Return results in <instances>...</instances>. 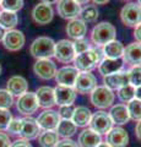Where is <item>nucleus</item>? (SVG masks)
Returning a JSON list of instances; mask_svg holds the SVG:
<instances>
[{
    "label": "nucleus",
    "instance_id": "nucleus-46",
    "mask_svg": "<svg viewBox=\"0 0 141 147\" xmlns=\"http://www.w3.org/2000/svg\"><path fill=\"white\" fill-rule=\"evenodd\" d=\"M135 135L138 137V140L141 141V120L136 123V126H135Z\"/></svg>",
    "mask_w": 141,
    "mask_h": 147
},
{
    "label": "nucleus",
    "instance_id": "nucleus-22",
    "mask_svg": "<svg viewBox=\"0 0 141 147\" xmlns=\"http://www.w3.org/2000/svg\"><path fill=\"white\" fill-rule=\"evenodd\" d=\"M6 90L10 92L12 96L20 97V96H22L28 91V82H27V80L24 76H20V75L11 76L10 79L7 80Z\"/></svg>",
    "mask_w": 141,
    "mask_h": 147
},
{
    "label": "nucleus",
    "instance_id": "nucleus-37",
    "mask_svg": "<svg viewBox=\"0 0 141 147\" xmlns=\"http://www.w3.org/2000/svg\"><path fill=\"white\" fill-rule=\"evenodd\" d=\"M13 104V96L7 90H0V109H9Z\"/></svg>",
    "mask_w": 141,
    "mask_h": 147
},
{
    "label": "nucleus",
    "instance_id": "nucleus-36",
    "mask_svg": "<svg viewBox=\"0 0 141 147\" xmlns=\"http://www.w3.org/2000/svg\"><path fill=\"white\" fill-rule=\"evenodd\" d=\"M129 84L134 87L141 86V65L139 66H131L129 70Z\"/></svg>",
    "mask_w": 141,
    "mask_h": 147
},
{
    "label": "nucleus",
    "instance_id": "nucleus-27",
    "mask_svg": "<svg viewBox=\"0 0 141 147\" xmlns=\"http://www.w3.org/2000/svg\"><path fill=\"white\" fill-rule=\"evenodd\" d=\"M124 53V45L119 40H112L102 47V54L107 59H120Z\"/></svg>",
    "mask_w": 141,
    "mask_h": 147
},
{
    "label": "nucleus",
    "instance_id": "nucleus-8",
    "mask_svg": "<svg viewBox=\"0 0 141 147\" xmlns=\"http://www.w3.org/2000/svg\"><path fill=\"white\" fill-rule=\"evenodd\" d=\"M97 87V80L96 76L91 71H80L76 77L74 88L76 93L80 94H87L91 93Z\"/></svg>",
    "mask_w": 141,
    "mask_h": 147
},
{
    "label": "nucleus",
    "instance_id": "nucleus-3",
    "mask_svg": "<svg viewBox=\"0 0 141 147\" xmlns=\"http://www.w3.org/2000/svg\"><path fill=\"white\" fill-rule=\"evenodd\" d=\"M102 60V53L98 49L91 48L86 52L76 55L74 59V65L79 71H91L98 66Z\"/></svg>",
    "mask_w": 141,
    "mask_h": 147
},
{
    "label": "nucleus",
    "instance_id": "nucleus-32",
    "mask_svg": "<svg viewBox=\"0 0 141 147\" xmlns=\"http://www.w3.org/2000/svg\"><path fill=\"white\" fill-rule=\"evenodd\" d=\"M76 129H77V126L72 123V120H60L55 131L59 136L64 137V139H67V137H70L75 134Z\"/></svg>",
    "mask_w": 141,
    "mask_h": 147
},
{
    "label": "nucleus",
    "instance_id": "nucleus-17",
    "mask_svg": "<svg viewBox=\"0 0 141 147\" xmlns=\"http://www.w3.org/2000/svg\"><path fill=\"white\" fill-rule=\"evenodd\" d=\"M54 96H55V104L61 105H72L76 99V91L74 87H67L58 85L54 87Z\"/></svg>",
    "mask_w": 141,
    "mask_h": 147
},
{
    "label": "nucleus",
    "instance_id": "nucleus-28",
    "mask_svg": "<svg viewBox=\"0 0 141 147\" xmlns=\"http://www.w3.org/2000/svg\"><path fill=\"white\" fill-rule=\"evenodd\" d=\"M91 118H92V112L87 107L80 105V107H76L74 109V114H72L71 120L76 126L85 127L90 124Z\"/></svg>",
    "mask_w": 141,
    "mask_h": 147
},
{
    "label": "nucleus",
    "instance_id": "nucleus-30",
    "mask_svg": "<svg viewBox=\"0 0 141 147\" xmlns=\"http://www.w3.org/2000/svg\"><path fill=\"white\" fill-rule=\"evenodd\" d=\"M38 141L42 147H55L59 142V135L55 130H43L38 136Z\"/></svg>",
    "mask_w": 141,
    "mask_h": 147
},
{
    "label": "nucleus",
    "instance_id": "nucleus-9",
    "mask_svg": "<svg viewBox=\"0 0 141 147\" xmlns=\"http://www.w3.org/2000/svg\"><path fill=\"white\" fill-rule=\"evenodd\" d=\"M38 108L39 104L34 92H26L16 100V109L19 110V113L24 114L26 117H30L31 114L36 113Z\"/></svg>",
    "mask_w": 141,
    "mask_h": 147
},
{
    "label": "nucleus",
    "instance_id": "nucleus-38",
    "mask_svg": "<svg viewBox=\"0 0 141 147\" xmlns=\"http://www.w3.org/2000/svg\"><path fill=\"white\" fill-rule=\"evenodd\" d=\"M74 43V50H75V54L79 55L81 53L86 52V50L91 49V44H90V40L86 39V38H81V39H77L75 40Z\"/></svg>",
    "mask_w": 141,
    "mask_h": 147
},
{
    "label": "nucleus",
    "instance_id": "nucleus-13",
    "mask_svg": "<svg viewBox=\"0 0 141 147\" xmlns=\"http://www.w3.org/2000/svg\"><path fill=\"white\" fill-rule=\"evenodd\" d=\"M31 15H32V18L36 24L39 26H44V25H48L49 22H52L54 17V10L52 5L39 3L32 9Z\"/></svg>",
    "mask_w": 141,
    "mask_h": 147
},
{
    "label": "nucleus",
    "instance_id": "nucleus-53",
    "mask_svg": "<svg viewBox=\"0 0 141 147\" xmlns=\"http://www.w3.org/2000/svg\"><path fill=\"white\" fill-rule=\"evenodd\" d=\"M138 4H139L140 6H141V0H138Z\"/></svg>",
    "mask_w": 141,
    "mask_h": 147
},
{
    "label": "nucleus",
    "instance_id": "nucleus-6",
    "mask_svg": "<svg viewBox=\"0 0 141 147\" xmlns=\"http://www.w3.org/2000/svg\"><path fill=\"white\" fill-rule=\"evenodd\" d=\"M76 57L74 50V43L69 39H60L55 42V48H54V58L59 63L70 64L74 61Z\"/></svg>",
    "mask_w": 141,
    "mask_h": 147
},
{
    "label": "nucleus",
    "instance_id": "nucleus-49",
    "mask_svg": "<svg viewBox=\"0 0 141 147\" xmlns=\"http://www.w3.org/2000/svg\"><path fill=\"white\" fill-rule=\"evenodd\" d=\"M59 0H40V3L43 4H48V5H53V4H57Z\"/></svg>",
    "mask_w": 141,
    "mask_h": 147
},
{
    "label": "nucleus",
    "instance_id": "nucleus-40",
    "mask_svg": "<svg viewBox=\"0 0 141 147\" xmlns=\"http://www.w3.org/2000/svg\"><path fill=\"white\" fill-rule=\"evenodd\" d=\"M74 109L72 105H61L58 110V114L61 120H71L72 114H74Z\"/></svg>",
    "mask_w": 141,
    "mask_h": 147
},
{
    "label": "nucleus",
    "instance_id": "nucleus-33",
    "mask_svg": "<svg viewBox=\"0 0 141 147\" xmlns=\"http://www.w3.org/2000/svg\"><path fill=\"white\" fill-rule=\"evenodd\" d=\"M118 98H119L121 102L128 104L130 100H133L135 98V87L130 84L120 87V88L118 90Z\"/></svg>",
    "mask_w": 141,
    "mask_h": 147
},
{
    "label": "nucleus",
    "instance_id": "nucleus-7",
    "mask_svg": "<svg viewBox=\"0 0 141 147\" xmlns=\"http://www.w3.org/2000/svg\"><path fill=\"white\" fill-rule=\"evenodd\" d=\"M90 129L93 130L94 132L102 135V134H108L109 130L113 127V121L109 114L107 112H103V110H99V112L92 114V118L90 120Z\"/></svg>",
    "mask_w": 141,
    "mask_h": 147
},
{
    "label": "nucleus",
    "instance_id": "nucleus-24",
    "mask_svg": "<svg viewBox=\"0 0 141 147\" xmlns=\"http://www.w3.org/2000/svg\"><path fill=\"white\" fill-rule=\"evenodd\" d=\"M123 70V61L120 59H107L103 58L98 64V72L104 77Z\"/></svg>",
    "mask_w": 141,
    "mask_h": 147
},
{
    "label": "nucleus",
    "instance_id": "nucleus-35",
    "mask_svg": "<svg viewBox=\"0 0 141 147\" xmlns=\"http://www.w3.org/2000/svg\"><path fill=\"white\" fill-rule=\"evenodd\" d=\"M0 6L4 11L17 12L24 7V0H1Z\"/></svg>",
    "mask_w": 141,
    "mask_h": 147
},
{
    "label": "nucleus",
    "instance_id": "nucleus-10",
    "mask_svg": "<svg viewBox=\"0 0 141 147\" xmlns=\"http://www.w3.org/2000/svg\"><path fill=\"white\" fill-rule=\"evenodd\" d=\"M1 42L4 48L9 52H19L26 43V37L19 30H11L6 31Z\"/></svg>",
    "mask_w": 141,
    "mask_h": 147
},
{
    "label": "nucleus",
    "instance_id": "nucleus-43",
    "mask_svg": "<svg viewBox=\"0 0 141 147\" xmlns=\"http://www.w3.org/2000/svg\"><path fill=\"white\" fill-rule=\"evenodd\" d=\"M11 146V141L10 137H9L6 134L0 131V147H10Z\"/></svg>",
    "mask_w": 141,
    "mask_h": 147
},
{
    "label": "nucleus",
    "instance_id": "nucleus-42",
    "mask_svg": "<svg viewBox=\"0 0 141 147\" xmlns=\"http://www.w3.org/2000/svg\"><path fill=\"white\" fill-rule=\"evenodd\" d=\"M55 147H80L79 144L74 140H70V139H64L61 141H59Z\"/></svg>",
    "mask_w": 141,
    "mask_h": 147
},
{
    "label": "nucleus",
    "instance_id": "nucleus-16",
    "mask_svg": "<svg viewBox=\"0 0 141 147\" xmlns=\"http://www.w3.org/2000/svg\"><path fill=\"white\" fill-rule=\"evenodd\" d=\"M79 70L75 67V66H63L60 69L57 70L55 74V81L58 85H61V86H67V87H74L75 85V81H76V77L79 75Z\"/></svg>",
    "mask_w": 141,
    "mask_h": 147
},
{
    "label": "nucleus",
    "instance_id": "nucleus-34",
    "mask_svg": "<svg viewBox=\"0 0 141 147\" xmlns=\"http://www.w3.org/2000/svg\"><path fill=\"white\" fill-rule=\"evenodd\" d=\"M126 108H128L130 119H133L135 121L141 120V100L134 98L126 104Z\"/></svg>",
    "mask_w": 141,
    "mask_h": 147
},
{
    "label": "nucleus",
    "instance_id": "nucleus-2",
    "mask_svg": "<svg viewBox=\"0 0 141 147\" xmlns=\"http://www.w3.org/2000/svg\"><path fill=\"white\" fill-rule=\"evenodd\" d=\"M55 42L51 37L40 36L37 37L30 45V53L33 58L38 59H51L54 57Z\"/></svg>",
    "mask_w": 141,
    "mask_h": 147
},
{
    "label": "nucleus",
    "instance_id": "nucleus-25",
    "mask_svg": "<svg viewBox=\"0 0 141 147\" xmlns=\"http://www.w3.org/2000/svg\"><path fill=\"white\" fill-rule=\"evenodd\" d=\"M108 114H109V117H111L113 124H117V125H124V124H126L130 120L128 108L123 103L113 105Z\"/></svg>",
    "mask_w": 141,
    "mask_h": 147
},
{
    "label": "nucleus",
    "instance_id": "nucleus-39",
    "mask_svg": "<svg viewBox=\"0 0 141 147\" xmlns=\"http://www.w3.org/2000/svg\"><path fill=\"white\" fill-rule=\"evenodd\" d=\"M11 119H12V115L9 112V109H0V131L6 130Z\"/></svg>",
    "mask_w": 141,
    "mask_h": 147
},
{
    "label": "nucleus",
    "instance_id": "nucleus-11",
    "mask_svg": "<svg viewBox=\"0 0 141 147\" xmlns=\"http://www.w3.org/2000/svg\"><path fill=\"white\" fill-rule=\"evenodd\" d=\"M57 65L51 59H38L33 64V72L40 80H51L57 74Z\"/></svg>",
    "mask_w": 141,
    "mask_h": 147
},
{
    "label": "nucleus",
    "instance_id": "nucleus-41",
    "mask_svg": "<svg viewBox=\"0 0 141 147\" xmlns=\"http://www.w3.org/2000/svg\"><path fill=\"white\" fill-rule=\"evenodd\" d=\"M20 127H21V119L12 118L6 130L12 135H20Z\"/></svg>",
    "mask_w": 141,
    "mask_h": 147
},
{
    "label": "nucleus",
    "instance_id": "nucleus-54",
    "mask_svg": "<svg viewBox=\"0 0 141 147\" xmlns=\"http://www.w3.org/2000/svg\"><path fill=\"white\" fill-rule=\"evenodd\" d=\"M0 75H1V65H0Z\"/></svg>",
    "mask_w": 141,
    "mask_h": 147
},
{
    "label": "nucleus",
    "instance_id": "nucleus-21",
    "mask_svg": "<svg viewBox=\"0 0 141 147\" xmlns=\"http://www.w3.org/2000/svg\"><path fill=\"white\" fill-rule=\"evenodd\" d=\"M103 84L106 87L113 90H119L120 87L129 85V72L128 70H120L112 75L103 77Z\"/></svg>",
    "mask_w": 141,
    "mask_h": 147
},
{
    "label": "nucleus",
    "instance_id": "nucleus-14",
    "mask_svg": "<svg viewBox=\"0 0 141 147\" xmlns=\"http://www.w3.org/2000/svg\"><path fill=\"white\" fill-rule=\"evenodd\" d=\"M36 120H37L38 126L40 129H43V130H57L61 119L59 117L58 112H55V110L45 109L39 114Z\"/></svg>",
    "mask_w": 141,
    "mask_h": 147
},
{
    "label": "nucleus",
    "instance_id": "nucleus-48",
    "mask_svg": "<svg viewBox=\"0 0 141 147\" xmlns=\"http://www.w3.org/2000/svg\"><path fill=\"white\" fill-rule=\"evenodd\" d=\"M92 1H93V4H96V5H106L109 0H92Z\"/></svg>",
    "mask_w": 141,
    "mask_h": 147
},
{
    "label": "nucleus",
    "instance_id": "nucleus-19",
    "mask_svg": "<svg viewBox=\"0 0 141 147\" xmlns=\"http://www.w3.org/2000/svg\"><path fill=\"white\" fill-rule=\"evenodd\" d=\"M123 63L128 64L130 66L141 65V43L134 42L124 47L123 53Z\"/></svg>",
    "mask_w": 141,
    "mask_h": 147
},
{
    "label": "nucleus",
    "instance_id": "nucleus-20",
    "mask_svg": "<svg viewBox=\"0 0 141 147\" xmlns=\"http://www.w3.org/2000/svg\"><path fill=\"white\" fill-rule=\"evenodd\" d=\"M37 97L38 104L40 108L51 109L55 105V96H54V88L51 86H40L34 92Z\"/></svg>",
    "mask_w": 141,
    "mask_h": 147
},
{
    "label": "nucleus",
    "instance_id": "nucleus-51",
    "mask_svg": "<svg viewBox=\"0 0 141 147\" xmlns=\"http://www.w3.org/2000/svg\"><path fill=\"white\" fill-rule=\"evenodd\" d=\"M75 1H76L77 4H80V5H81V4H87V3L90 1V0H75Z\"/></svg>",
    "mask_w": 141,
    "mask_h": 147
},
{
    "label": "nucleus",
    "instance_id": "nucleus-1",
    "mask_svg": "<svg viewBox=\"0 0 141 147\" xmlns=\"http://www.w3.org/2000/svg\"><path fill=\"white\" fill-rule=\"evenodd\" d=\"M117 30L111 22H99L91 31V40L96 47H103L107 43L114 40Z\"/></svg>",
    "mask_w": 141,
    "mask_h": 147
},
{
    "label": "nucleus",
    "instance_id": "nucleus-4",
    "mask_svg": "<svg viewBox=\"0 0 141 147\" xmlns=\"http://www.w3.org/2000/svg\"><path fill=\"white\" fill-rule=\"evenodd\" d=\"M114 99H115L114 92L106 86H97L90 93L91 103L99 109H106L112 107V104L114 103Z\"/></svg>",
    "mask_w": 141,
    "mask_h": 147
},
{
    "label": "nucleus",
    "instance_id": "nucleus-45",
    "mask_svg": "<svg viewBox=\"0 0 141 147\" xmlns=\"http://www.w3.org/2000/svg\"><path fill=\"white\" fill-rule=\"evenodd\" d=\"M134 38L136 39L138 43H141V24L134 28Z\"/></svg>",
    "mask_w": 141,
    "mask_h": 147
},
{
    "label": "nucleus",
    "instance_id": "nucleus-18",
    "mask_svg": "<svg viewBox=\"0 0 141 147\" xmlns=\"http://www.w3.org/2000/svg\"><path fill=\"white\" fill-rule=\"evenodd\" d=\"M106 142L111 147H125L129 144V135L125 129L120 126L112 127L107 134Z\"/></svg>",
    "mask_w": 141,
    "mask_h": 147
},
{
    "label": "nucleus",
    "instance_id": "nucleus-50",
    "mask_svg": "<svg viewBox=\"0 0 141 147\" xmlns=\"http://www.w3.org/2000/svg\"><path fill=\"white\" fill-rule=\"evenodd\" d=\"M5 33H6V31L3 28V27H0V40H3V38H4V36H5Z\"/></svg>",
    "mask_w": 141,
    "mask_h": 147
},
{
    "label": "nucleus",
    "instance_id": "nucleus-55",
    "mask_svg": "<svg viewBox=\"0 0 141 147\" xmlns=\"http://www.w3.org/2000/svg\"><path fill=\"white\" fill-rule=\"evenodd\" d=\"M0 1H1V0H0Z\"/></svg>",
    "mask_w": 141,
    "mask_h": 147
},
{
    "label": "nucleus",
    "instance_id": "nucleus-5",
    "mask_svg": "<svg viewBox=\"0 0 141 147\" xmlns=\"http://www.w3.org/2000/svg\"><path fill=\"white\" fill-rule=\"evenodd\" d=\"M120 20L125 26L135 28L141 24V6L138 3H128L120 10Z\"/></svg>",
    "mask_w": 141,
    "mask_h": 147
},
{
    "label": "nucleus",
    "instance_id": "nucleus-23",
    "mask_svg": "<svg viewBox=\"0 0 141 147\" xmlns=\"http://www.w3.org/2000/svg\"><path fill=\"white\" fill-rule=\"evenodd\" d=\"M66 34L72 39H81L85 38L86 33H87V25L85 24L82 20L80 18H74V20H70L66 25Z\"/></svg>",
    "mask_w": 141,
    "mask_h": 147
},
{
    "label": "nucleus",
    "instance_id": "nucleus-44",
    "mask_svg": "<svg viewBox=\"0 0 141 147\" xmlns=\"http://www.w3.org/2000/svg\"><path fill=\"white\" fill-rule=\"evenodd\" d=\"M10 147H32V145L27 140L21 139V140H16L15 142H12Z\"/></svg>",
    "mask_w": 141,
    "mask_h": 147
},
{
    "label": "nucleus",
    "instance_id": "nucleus-52",
    "mask_svg": "<svg viewBox=\"0 0 141 147\" xmlns=\"http://www.w3.org/2000/svg\"><path fill=\"white\" fill-rule=\"evenodd\" d=\"M97 147H111V146H109L107 142H101V144H99Z\"/></svg>",
    "mask_w": 141,
    "mask_h": 147
},
{
    "label": "nucleus",
    "instance_id": "nucleus-31",
    "mask_svg": "<svg viewBox=\"0 0 141 147\" xmlns=\"http://www.w3.org/2000/svg\"><path fill=\"white\" fill-rule=\"evenodd\" d=\"M98 16H99V12H98V9L96 5H86L85 7L81 9L80 20H82L85 24L96 22Z\"/></svg>",
    "mask_w": 141,
    "mask_h": 147
},
{
    "label": "nucleus",
    "instance_id": "nucleus-12",
    "mask_svg": "<svg viewBox=\"0 0 141 147\" xmlns=\"http://www.w3.org/2000/svg\"><path fill=\"white\" fill-rule=\"evenodd\" d=\"M58 15L65 20H74L79 18L81 12V5L77 4L75 0H59L57 3Z\"/></svg>",
    "mask_w": 141,
    "mask_h": 147
},
{
    "label": "nucleus",
    "instance_id": "nucleus-26",
    "mask_svg": "<svg viewBox=\"0 0 141 147\" xmlns=\"http://www.w3.org/2000/svg\"><path fill=\"white\" fill-rule=\"evenodd\" d=\"M102 142L101 135L94 132L91 129H85L79 135V146L80 147H97Z\"/></svg>",
    "mask_w": 141,
    "mask_h": 147
},
{
    "label": "nucleus",
    "instance_id": "nucleus-29",
    "mask_svg": "<svg viewBox=\"0 0 141 147\" xmlns=\"http://www.w3.org/2000/svg\"><path fill=\"white\" fill-rule=\"evenodd\" d=\"M19 24V16L16 12L11 11H0V27H3L5 31L15 30V27Z\"/></svg>",
    "mask_w": 141,
    "mask_h": 147
},
{
    "label": "nucleus",
    "instance_id": "nucleus-15",
    "mask_svg": "<svg viewBox=\"0 0 141 147\" xmlns=\"http://www.w3.org/2000/svg\"><path fill=\"white\" fill-rule=\"evenodd\" d=\"M40 134V127L38 126L37 120L32 117H25L21 119L20 136L24 140H33Z\"/></svg>",
    "mask_w": 141,
    "mask_h": 147
},
{
    "label": "nucleus",
    "instance_id": "nucleus-47",
    "mask_svg": "<svg viewBox=\"0 0 141 147\" xmlns=\"http://www.w3.org/2000/svg\"><path fill=\"white\" fill-rule=\"evenodd\" d=\"M135 98L141 100V86L135 87Z\"/></svg>",
    "mask_w": 141,
    "mask_h": 147
}]
</instances>
